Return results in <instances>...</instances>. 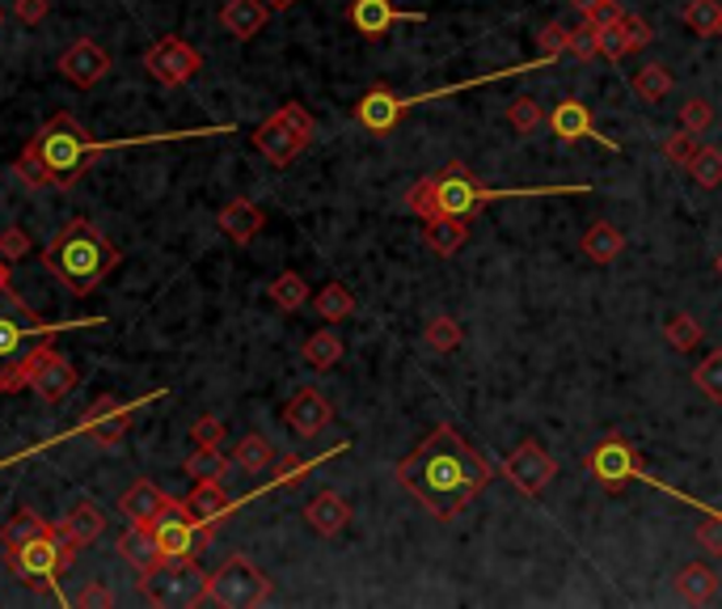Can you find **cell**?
Returning a JSON list of instances; mask_svg holds the SVG:
<instances>
[{"label":"cell","mask_w":722,"mask_h":609,"mask_svg":"<svg viewBox=\"0 0 722 609\" xmlns=\"http://www.w3.org/2000/svg\"><path fill=\"white\" fill-rule=\"evenodd\" d=\"M313 309L326 321H346L355 314V292L346 289V284H339V280H326L321 292L313 296Z\"/></svg>","instance_id":"cell-35"},{"label":"cell","mask_w":722,"mask_h":609,"mask_svg":"<svg viewBox=\"0 0 722 609\" xmlns=\"http://www.w3.org/2000/svg\"><path fill=\"white\" fill-rule=\"evenodd\" d=\"M693 538H697V546H701L706 554H722V508L701 516V525L693 529Z\"/></svg>","instance_id":"cell-49"},{"label":"cell","mask_w":722,"mask_h":609,"mask_svg":"<svg viewBox=\"0 0 722 609\" xmlns=\"http://www.w3.org/2000/svg\"><path fill=\"white\" fill-rule=\"evenodd\" d=\"M149 529L157 534V546L165 559H194L203 546H212V538H216L212 525H199V520L190 516L187 500H169V508H165Z\"/></svg>","instance_id":"cell-11"},{"label":"cell","mask_w":722,"mask_h":609,"mask_svg":"<svg viewBox=\"0 0 722 609\" xmlns=\"http://www.w3.org/2000/svg\"><path fill=\"white\" fill-rule=\"evenodd\" d=\"M97 153H102V144L72 115L60 110L34 131L13 169L31 191H68L81 183V174L94 165Z\"/></svg>","instance_id":"cell-2"},{"label":"cell","mask_w":722,"mask_h":609,"mask_svg":"<svg viewBox=\"0 0 722 609\" xmlns=\"http://www.w3.org/2000/svg\"><path fill=\"white\" fill-rule=\"evenodd\" d=\"M722 0H689L685 4V26L697 34H719Z\"/></svg>","instance_id":"cell-43"},{"label":"cell","mask_w":722,"mask_h":609,"mask_svg":"<svg viewBox=\"0 0 722 609\" xmlns=\"http://www.w3.org/2000/svg\"><path fill=\"white\" fill-rule=\"evenodd\" d=\"M208 584L212 576L194 563V559H161L153 572L140 576V593L153 606H203L208 601Z\"/></svg>","instance_id":"cell-9"},{"label":"cell","mask_w":722,"mask_h":609,"mask_svg":"<svg viewBox=\"0 0 722 609\" xmlns=\"http://www.w3.org/2000/svg\"><path fill=\"white\" fill-rule=\"evenodd\" d=\"M9 13H13L22 26H38V22L51 13V4H47V0H13Z\"/></svg>","instance_id":"cell-56"},{"label":"cell","mask_w":722,"mask_h":609,"mask_svg":"<svg viewBox=\"0 0 722 609\" xmlns=\"http://www.w3.org/2000/svg\"><path fill=\"white\" fill-rule=\"evenodd\" d=\"M672 85H676V77H672L667 65H642L629 72V90H634L638 102H647V106L663 102V97L672 94Z\"/></svg>","instance_id":"cell-31"},{"label":"cell","mask_w":722,"mask_h":609,"mask_svg":"<svg viewBox=\"0 0 722 609\" xmlns=\"http://www.w3.org/2000/svg\"><path fill=\"white\" fill-rule=\"evenodd\" d=\"M233 466L246 470V475H262V470H275V445L258 432H246L233 449Z\"/></svg>","instance_id":"cell-33"},{"label":"cell","mask_w":722,"mask_h":609,"mask_svg":"<svg viewBox=\"0 0 722 609\" xmlns=\"http://www.w3.org/2000/svg\"><path fill=\"white\" fill-rule=\"evenodd\" d=\"M60 534L76 546V550H85V546H94L97 538L106 534V513L97 508L94 500H81V504H72V513L63 516Z\"/></svg>","instance_id":"cell-27"},{"label":"cell","mask_w":722,"mask_h":609,"mask_svg":"<svg viewBox=\"0 0 722 609\" xmlns=\"http://www.w3.org/2000/svg\"><path fill=\"white\" fill-rule=\"evenodd\" d=\"M676 593H680L689 606H706V601H714V593H719V572H714L710 563H685V567L676 572Z\"/></svg>","instance_id":"cell-29"},{"label":"cell","mask_w":722,"mask_h":609,"mask_svg":"<svg viewBox=\"0 0 722 609\" xmlns=\"http://www.w3.org/2000/svg\"><path fill=\"white\" fill-rule=\"evenodd\" d=\"M423 343L431 348L436 355H448L457 352L461 343H465V330H461V321L448 318V314H436V318L423 326Z\"/></svg>","instance_id":"cell-37"},{"label":"cell","mask_w":722,"mask_h":609,"mask_svg":"<svg viewBox=\"0 0 722 609\" xmlns=\"http://www.w3.org/2000/svg\"><path fill=\"white\" fill-rule=\"evenodd\" d=\"M267 296H271V305H275L280 314H296V309L309 305V284H305L300 271H280V276L271 280Z\"/></svg>","instance_id":"cell-34"},{"label":"cell","mask_w":722,"mask_h":609,"mask_svg":"<svg viewBox=\"0 0 722 609\" xmlns=\"http://www.w3.org/2000/svg\"><path fill=\"white\" fill-rule=\"evenodd\" d=\"M165 508H169V495L149 479H135L123 495H119V513H123L127 525H153Z\"/></svg>","instance_id":"cell-21"},{"label":"cell","mask_w":722,"mask_h":609,"mask_svg":"<svg viewBox=\"0 0 722 609\" xmlns=\"http://www.w3.org/2000/svg\"><path fill=\"white\" fill-rule=\"evenodd\" d=\"M0 22H4V9H0Z\"/></svg>","instance_id":"cell-60"},{"label":"cell","mask_w":722,"mask_h":609,"mask_svg":"<svg viewBox=\"0 0 722 609\" xmlns=\"http://www.w3.org/2000/svg\"><path fill=\"white\" fill-rule=\"evenodd\" d=\"M313 466H317V461H309V457L283 453V457H275V479H271V487H296V482L305 479Z\"/></svg>","instance_id":"cell-46"},{"label":"cell","mask_w":722,"mask_h":609,"mask_svg":"<svg viewBox=\"0 0 722 609\" xmlns=\"http://www.w3.org/2000/svg\"><path fill=\"white\" fill-rule=\"evenodd\" d=\"M693 385H697L710 402H722V348L719 352H710L706 360H697V368H693Z\"/></svg>","instance_id":"cell-42"},{"label":"cell","mask_w":722,"mask_h":609,"mask_svg":"<svg viewBox=\"0 0 722 609\" xmlns=\"http://www.w3.org/2000/svg\"><path fill=\"white\" fill-rule=\"evenodd\" d=\"M697 140H693V131H672V136H663V157H667V165H676V169H689L693 157H697Z\"/></svg>","instance_id":"cell-44"},{"label":"cell","mask_w":722,"mask_h":609,"mask_svg":"<svg viewBox=\"0 0 722 609\" xmlns=\"http://www.w3.org/2000/svg\"><path fill=\"white\" fill-rule=\"evenodd\" d=\"M536 43H541V60H549V65H558L563 56H570V31H566V26H558V22L541 26Z\"/></svg>","instance_id":"cell-45"},{"label":"cell","mask_w":722,"mask_h":609,"mask_svg":"<svg viewBox=\"0 0 722 609\" xmlns=\"http://www.w3.org/2000/svg\"><path fill=\"white\" fill-rule=\"evenodd\" d=\"M283 419H287V428H292L300 441H313V436H321V432L334 423V407H330V398H326L321 389L300 385V389L287 398Z\"/></svg>","instance_id":"cell-16"},{"label":"cell","mask_w":722,"mask_h":609,"mask_svg":"<svg viewBox=\"0 0 722 609\" xmlns=\"http://www.w3.org/2000/svg\"><path fill=\"white\" fill-rule=\"evenodd\" d=\"M187 508L199 525H212V529H216L224 516L237 508V500H228V491H224L221 479H203V482H194V491L187 495Z\"/></svg>","instance_id":"cell-24"},{"label":"cell","mask_w":722,"mask_h":609,"mask_svg":"<svg viewBox=\"0 0 722 609\" xmlns=\"http://www.w3.org/2000/svg\"><path fill=\"white\" fill-rule=\"evenodd\" d=\"M663 339H667L672 352H693L701 343V321L689 318V314H672L663 321Z\"/></svg>","instance_id":"cell-40"},{"label":"cell","mask_w":722,"mask_h":609,"mask_svg":"<svg viewBox=\"0 0 722 609\" xmlns=\"http://www.w3.org/2000/svg\"><path fill=\"white\" fill-rule=\"evenodd\" d=\"M343 352H346V343H343V335L334 330V321L326 326V330H313L309 339H305V348H300V355H305V364L309 368H334L339 360H343Z\"/></svg>","instance_id":"cell-32"},{"label":"cell","mask_w":722,"mask_h":609,"mask_svg":"<svg viewBox=\"0 0 722 609\" xmlns=\"http://www.w3.org/2000/svg\"><path fill=\"white\" fill-rule=\"evenodd\" d=\"M588 475H592L604 491H626L629 482H642V487H655V491H663V495L689 504V508H697V513H714V504H706V500H697V495H689V491H680V487H672V482L655 479V475L642 466L638 449L629 445L626 436H617V432H608L596 449L588 453Z\"/></svg>","instance_id":"cell-5"},{"label":"cell","mask_w":722,"mask_h":609,"mask_svg":"<svg viewBox=\"0 0 722 609\" xmlns=\"http://www.w3.org/2000/svg\"><path fill=\"white\" fill-rule=\"evenodd\" d=\"M549 131H554L563 144L596 140V144H604L608 153H622V144H617V140H608V136H604V131L592 124V110H588L579 97H566V102H558V106L549 110Z\"/></svg>","instance_id":"cell-17"},{"label":"cell","mask_w":722,"mask_h":609,"mask_svg":"<svg viewBox=\"0 0 722 609\" xmlns=\"http://www.w3.org/2000/svg\"><path fill=\"white\" fill-rule=\"evenodd\" d=\"M617 26H622V38H626L629 51H642V47H651V26H647L642 17H634V13H622V17H617Z\"/></svg>","instance_id":"cell-53"},{"label":"cell","mask_w":722,"mask_h":609,"mask_svg":"<svg viewBox=\"0 0 722 609\" xmlns=\"http://www.w3.org/2000/svg\"><path fill=\"white\" fill-rule=\"evenodd\" d=\"M313 136H317V119L309 115V106L305 102H283L271 119H262L253 128L250 140L262 157L283 169V165H292L313 144Z\"/></svg>","instance_id":"cell-6"},{"label":"cell","mask_w":722,"mask_h":609,"mask_svg":"<svg viewBox=\"0 0 722 609\" xmlns=\"http://www.w3.org/2000/svg\"><path fill=\"white\" fill-rule=\"evenodd\" d=\"M596 34H600V56L604 60H626L629 56V47H626V38H622V26L617 22H608V26H596Z\"/></svg>","instance_id":"cell-52"},{"label":"cell","mask_w":722,"mask_h":609,"mask_svg":"<svg viewBox=\"0 0 722 609\" xmlns=\"http://www.w3.org/2000/svg\"><path fill=\"white\" fill-rule=\"evenodd\" d=\"M305 520L317 538H339L346 525H351V504H346L339 491H317L313 500L305 504Z\"/></svg>","instance_id":"cell-22"},{"label":"cell","mask_w":722,"mask_h":609,"mask_svg":"<svg viewBox=\"0 0 722 609\" xmlns=\"http://www.w3.org/2000/svg\"><path fill=\"white\" fill-rule=\"evenodd\" d=\"M499 470H502V479L511 482L520 495H529V500H533V495H541L549 482L558 479V461H554L549 453L541 449L536 441H520L516 449L502 457Z\"/></svg>","instance_id":"cell-13"},{"label":"cell","mask_w":722,"mask_h":609,"mask_svg":"<svg viewBox=\"0 0 722 609\" xmlns=\"http://www.w3.org/2000/svg\"><path fill=\"white\" fill-rule=\"evenodd\" d=\"M346 17H351L355 34H364V38H372V43L384 38L398 22H427V13H402L393 0H351Z\"/></svg>","instance_id":"cell-19"},{"label":"cell","mask_w":722,"mask_h":609,"mask_svg":"<svg viewBox=\"0 0 722 609\" xmlns=\"http://www.w3.org/2000/svg\"><path fill=\"white\" fill-rule=\"evenodd\" d=\"M72 606L76 609H110L115 606V593H110L106 584H85V588L72 597Z\"/></svg>","instance_id":"cell-55"},{"label":"cell","mask_w":722,"mask_h":609,"mask_svg":"<svg viewBox=\"0 0 722 609\" xmlns=\"http://www.w3.org/2000/svg\"><path fill=\"white\" fill-rule=\"evenodd\" d=\"M579 250H583V258L600 262V267H604V262H617L622 250H626V233L617 225H608V221H596V225L583 233Z\"/></svg>","instance_id":"cell-30"},{"label":"cell","mask_w":722,"mask_h":609,"mask_svg":"<svg viewBox=\"0 0 722 609\" xmlns=\"http://www.w3.org/2000/svg\"><path fill=\"white\" fill-rule=\"evenodd\" d=\"M72 559H76V546L63 538L60 525L47 529V534H38V538H26V542H17V546L4 550L9 572H13L17 579H26V584H34V588H43V584H51L60 572H68Z\"/></svg>","instance_id":"cell-8"},{"label":"cell","mask_w":722,"mask_h":609,"mask_svg":"<svg viewBox=\"0 0 722 609\" xmlns=\"http://www.w3.org/2000/svg\"><path fill=\"white\" fill-rule=\"evenodd\" d=\"M76 382H81L76 368H72L51 343L31 355V389L43 402H63V398L76 389Z\"/></svg>","instance_id":"cell-15"},{"label":"cell","mask_w":722,"mask_h":609,"mask_svg":"<svg viewBox=\"0 0 722 609\" xmlns=\"http://www.w3.org/2000/svg\"><path fill=\"white\" fill-rule=\"evenodd\" d=\"M216 225L228 242H237V246H250L253 237L267 229V212L253 203V199H233V203H224L221 216H216Z\"/></svg>","instance_id":"cell-23"},{"label":"cell","mask_w":722,"mask_h":609,"mask_svg":"<svg viewBox=\"0 0 722 609\" xmlns=\"http://www.w3.org/2000/svg\"><path fill=\"white\" fill-rule=\"evenodd\" d=\"M31 233L22 225H9V229H0V258L4 262H22V258H31Z\"/></svg>","instance_id":"cell-48"},{"label":"cell","mask_w":722,"mask_h":609,"mask_svg":"<svg viewBox=\"0 0 722 609\" xmlns=\"http://www.w3.org/2000/svg\"><path fill=\"white\" fill-rule=\"evenodd\" d=\"M267 17H271L267 0H228L221 9V26L233 34L237 43H250L253 34H262Z\"/></svg>","instance_id":"cell-26"},{"label":"cell","mask_w":722,"mask_h":609,"mask_svg":"<svg viewBox=\"0 0 722 609\" xmlns=\"http://www.w3.org/2000/svg\"><path fill=\"white\" fill-rule=\"evenodd\" d=\"M43 267H47V276H56L72 296H90V292L119 267V250H115V242H106L102 229L76 216V221H68V225L47 242Z\"/></svg>","instance_id":"cell-4"},{"label":"cell","mask_w":722,"mask_h":609,"mask_svg":"<svg viewBox=\"0 0 722 609\" xmlns=\"http://www.w3.org/2000/svg\"><path fill=\"white\" fill-rule=\"evenodd\" d=\"M693 183L697 187H706V191H719L722 187V149H714V144H701L697 149V157H693L689 165Z\"/></svg>","instance_id":"cell-39"},{"label":"cell","mask_w":722,"mask_h":609,"mask_svg":"<svg viewBox=\"0 0 722 609\" xmlns=\"http://www.w3.org/2000/svg\"><path fill=\"white\" fill-rule=\"evenodd\" d=\"M208 601L221 609H253L262 601H271V579H267L262 567H253L246 554H233L212 572Z\"/></svg>","instance_id":"cell-10"},{"label":"cell","mask_w":722,"mask_h":609,"mask_svg":"<svg viewBox=\"0 0 722 609\" xmlns=\"http://www.w3.org/2000/svg\"><path fill=\"white\" fill-rule=\"evenodd\" d=\"M536 195H592V187L583 183H563V187H516V191H495V187H482L470 174L465 161H448L443 169H436L431 178L414 183L406 191V208L418 221H436V216H473L482 212L486 203H499V199H536Z\"/></svg>","instance_id":"cell-3"},{"label":"cell","mask_w":722,"mask_h":609,"mask_svg":"<svg viewBox=\"0 0 722 609\" xmlns=\"http://www.w3.org/2000/svg\"><path fill=\"white\" fill-rule=\"evenodd\" d=\"M719 38H722V22H719Z\"/></svg>","instance_id":"cell-61"},{"label":"cell","mask_w":722,"mask_h":609,"mask_svg":"<svg viewBox=\"0 0 722 609\" xmlns=\"http://www.w3.org/2000/svg\"><path fill=\"white\" fill-rule=\"evenodd\" d=\"M292 4H296V0H267V9H271V13H287Z\"/></svg>","instance_id":"cell-57"},{"label":"cell","mask_w":722,"mask_h":609,"mask_svg":"<svg viewBox=\"0 0 722 609\" xmlns=\"http://www.w3.org/2000/svg\"><path fill=\"white\" fill-rule=\"evenodd\" d=\"M570 56L583 65V60H592V56H600V34L592 22H583L579 31H570Z\"/></svg>","instance_id":"cell-51"},{"label":"cell","mask_w":722,"mask_h":609,"mask_svg":"<svg viewBox=\"0 0 722 609\" xmlns=\"http://www.w3.org/2000/svg\"><path fill=\"white\" fill-rule=\"evenodd\" d=\"M714 124V106L706 102V97H689L685 106H680V128L693 131V136H701V131H710Z\"/></svg>","instance_id":"cell-47"},{"label":"cell","mask_w":722,"mask_h":609,"mask_svg":"<svg viewBox=\"0 0 722 609\" xmlns=\"http://www.w3.org/2000/svg\"><path fill=\"white\" fill-rule=\"evenodd\" d=\"M110 72V51L94 43V38H76L72 47H63L60 56V77L72 90H94L97 81H106Z\"/></svg>","instance_id":"cell-14"},{"label":"cell","mask_w":722,"mask_h":609,"mask_svg":"<svg viewBox=\"0 0 722 609\" xmlns=\"http://www.w3.org/2000/svg\"><path fill=\"white\" fill-rule=\"evenodd\" d=\"M423 242L431 246V255L452 258L470 242V216H436V221H423Z\"/></svg>","instance_id":"cell-28"},{"label":"cell","mask_w":722,"mask_h":609,"mask_svg":"<svg viewBox=\"0 0 722 609\" xmlns=\"http://www.w3.org/2000/svg\"><path fill=\"white\" fill-rule=\"evenodd\" d=\"M47 529H56V525H47L38 513H31V508H22V513H13L4 525H0V546L9 550V546L26 542V538H38V534H47Z\"/></svg>","instance_id":"cell-38"},{"label":"cell","mask_w":722,"mask_h":609,"mask_svg":"<svg viewBox=\"0 0 722 609\" xmlns=\"http://www.w3.org/2000/svg\"><path fill=\"white\" fill-rule=\"evenodd\" d=\"M355 119L368 131L384 136V131H393L406 119V102H402V94H393V90H368V94L355 102Z\"/></svg>","instance_id":"cell-20"},{"label":"cell","mask_w":722,"mask_h":609,"mask_svg":"<svg viewBox=\"0 0 722 609\" xmlns=\"http://www.w3.org/2000/svg\"><path fill=\"white\" fill-rule=\"evenodd\" d=\"M507 124L516 128V136H533V131L545 128V110L536 106V97H516L507 106Z\"/></svg>","instance_id":"cell-41"},{"label":"cell","mask_w":722,"mask_h":609,"mask_svg":"<svg viewBox=\"0 0 722 609\" xmlns=\"http://www.w3.org/2000/svg\"><path fill=\"white\" fill-rule=\"evenodd\" d=\"M127 428H131V407L119 402L115 394H102L94 407L81 415V432L94 436L102 449H115L127 436Z\"/></svg>","instance_id":"cell-18"},{"label":"cell","mask_w":722,"mask_h":609,"mask_svg":"<svg viewBox=\"0 0 722 609\" xmlns=\"http://www.w3.org/2000/svg\"><path fill=\"white\" fill-rule=\"evenodd\" d=\"M575 4H579L583 22H592V26H608V22H617L626 13L617 0H575Z\"/></svg>","instance_id":"cell-50"},{"label":"cell","mask_w":722,"mask_h":609,"mask_svg":"<svg viewBox=\"0 0 722 609\" xmlns=\"http://www.w3.org/2000/svg\"><path fill=\"white\" fill-rule=\"evenodd\" d=\"M190 441L194 445H224V423L216 415H203L190 423Z\"/></svg>","instance_id":"cell-54"},{"label":"cell","mask_w":722,"mask_h":609,"mask_svg":"<svg viewBox=\"0 0 722 609\" xmlns=\"http://www.w3.org/2000/svg\"><path fill=\"white\" fill-rule=\"evenodd\" d=\"M119 559L131 563V567L144 576V572H153V567H157L165 554H161L157 534H153L149 525H127L123 534H119Z\"/></svg>","instance_id":"cell-25"},{"label":"cell","mask_w":722,"mask_h":609,"mask_svg":"<svg viewBox=\"0 0 722 609\" xmlns=\"http://www.w3.org/2000/svg\"><path fill=\"white\" fill-rule=\"evenodd\" d=\"M9 289V262H4V258H0V292Z\"/></svg>","instance_id":"cell-58"},{"label":"cell","mask_w":722,"mask_h":609,"mask_svg":"<svg viewBox=\"0 0 722 609\" xmlns=\"http://www.w3.org/2000/svg\"><path fill=\"white\" fill-rule=\"evenodd\" d=\"M144 72L165 85V90H178V85H187L194 81L199 72H203V56L190 47L187 38H178V34H165L157 38L149 51H144Z\"/></svg>","instance_id":"cell-12"},{"label":"cell","mask_w":722,"mask_h":609,"mask_svg":"<svg viewBox=\"0 0 722 609\" xmlns=\"http://www.w3.org/2000/svg\"><path fill=\"white\" fill-rule=\"evenodd\" d=\"M714 271L722 276V250H719V258H714Z\"/></svg>","instance_id":"cell-59"},{"label":"cell","mask_w":722,"mask_h":609,"mask_svg":"<svg viewBox=\"0 0 722 609\" xmlns=\"http://www.w3.org/2000/svg\"><path fill=\"white\" fill-rule=\"evenodd\" d=\"M51 335H56V326L38 318L17 292H0V373L26 364L38 348L51 343Z\"/></svg>","instance_id":"cell-7"},{"label":"cell","mask_w":722,"mask_h":609,"mask_svg":"<svg viewBox=\"0 0 722 609\" xmlns=\"http://www.w3.org/2000/svg\"><path fill=\"white\" fill-rule=\"evenodd\" d=\"M182 470H187V479L203 482V479H221L228 475V457H224L221 445H194L187 461H182Z\"/></svg>","instance_id":"cell-36"},{"label":"cell","mask_w":722,"mask_h":609,"mask_svg":"<svg viewBox=\"0 0 722 609\" xmlns=\"http://www.w3.org/2000/svg\"><path fill=\"white\" fill-rule=\"evenodd\" d=\"M490 479H495V466L448 423L431 428L398 461V482L436 520H452L465 504H473L490 487Z\"/></svg>","instance_id":"cell-1"}]
</instances>
